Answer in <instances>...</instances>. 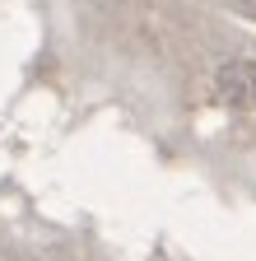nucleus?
Masks as SVG:
<instances>
[{"mask_svg":"<svg viewBox=\"0 0 256 261\" xmlns=\"http://www.w3.org/2000/svg\"><path fill=\"white\" fill-rule=\"evenodd\" d=\"M214 98L229 103L233 112H256V61H247V56L223 61L214 75Z\"/></svg>","mask_w":256,"mask_h":261,"instance_id":"1","label":"nucleus"}]
</instances>
